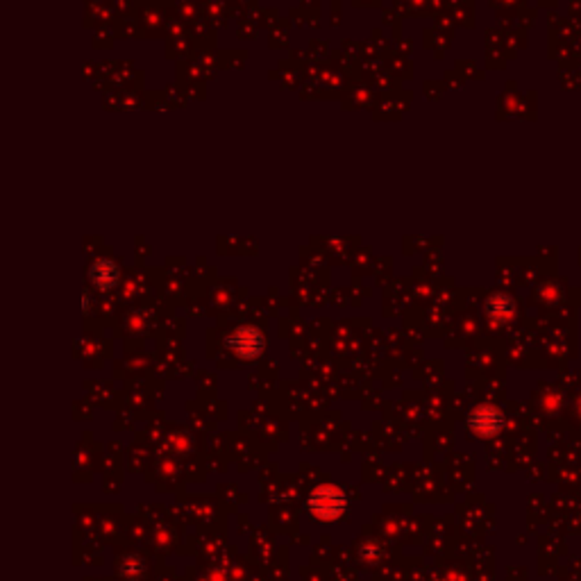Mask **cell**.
I'll list each match as a JSON object with an SVG mask.
<instances>
[{"instance_id":"6da1fadb","label":"cell","mask_w":581,"mask_h":581,"mask_svg":"<svg viewBox=\"0 0 581 581\" xmlns=\"http://www.w3.org/2000/svg\"><path fill=\"white\" fill-rule=\"evenodd\" d=\"M343 506H345L343 495L331 486L318 488L311 497V511L320 515V518H336V515L343 511Z\"/></svg>"},{"instance_id":"7a4b0ae2","label":"cell","mask_w":581,"mask_h":581,"mask_svg":"<svg viewBox=\"0 0 581 581\" xmlns=\"http://www.w3.org/2000/svg\"><path fill=\"white\" fill-rule=\"evenodd\" d=\"M232 347L236 350L238 354L245 357V359H252L261 352V347H264V338L261 334L257 329L252 327H243V329H238L234 338H232Z\"/></svg>"},{"instance_id":"3957f363","label":"cell","mask_w":581,"mask_h":581,"mask_svg":"<svg viewBox=\"0 0 581 581\" xmlns=\"http://www.w3.org/2000/svg\"><path fill=\"white\" fill-rule=\"evenodd\" d=\"M470 427H473L477 434H482V436H493L495 431L502 427V416L495 409H491V407L477 409L475 416L470 418Z\"/></svg>"},{"instance_id":"277c9868","label":"cell","mask_w":581,"mask_h":581,"mask_svg":"<svg viewBox=\"0 0 581 581\" xmlns=\"http://www.w3.org/2000/svg\"><path fill=\"white\" fill-rule=\"evenodd\" d=\"M91 278L98 284L100 289H109L116 284V278H118V271L112 261H98L94 268H91Z\"/></svg>"}]
</instances>
